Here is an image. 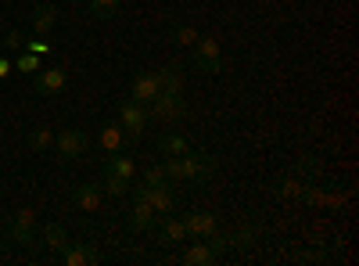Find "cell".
Returning <instances> with one entry per match:
<instances>
[{
	"label": "cell",
	"instance_id": "277c9868",
	"mask_svg": "<svg viewBox=\"0 0 359 266\" xmlns=\"http://www.w3.org/2000/svg\"><path fill=\"white\" fill-rule=\"evenodd\" d=\"M147 115H155V119H162V123H180L187 115V101H184V94H158L151 105H147Z\"/></svg>",
	"mask_w": 359,
	"mask_h": 266
},
{
	"label": "cell",
	"instance_id": "7c38bea8",
	"mask_svg": "<svg viewBox=\"0 0 359 266\" xmlns=\"http://www.w3.org/2000/svg\"><path fill=\"white\" fill-rule=\"evenodd\" d=\"M57 255H62L65 266H97L101 262V252L94 245H83V241H69Z\"/></svg>",
	"mask_w": 359,
	"mask_h": 266
},
{
	"label": "cell",
	"instance_id": "f1b7e54d",
	"mask_svg": "<svg viewBox=\"0 0 359 266\" xmlns=\"http://www.w3.org/2000/svg\"><path fill=\"white\" fill-rule=\"evenodd\" d=\"M302 176H309V184H316L320 180V173H323V166H320V159H313V155H302L298 159V166H294Z\"/></svg>",
	"mask_w": 359,
	"mask_h": 266
},
{
	"label": "cell",
	"instance_id": "d6986e66",
	"mask_svg": "<svg viewBox=\"0 0 359 266\" xmlns=\"http://www.w3.org/2000/svg\"><path fill=\"white\" fill-rule=\"evenodd\" d=\"M104 173H111V176H123V180H130V184H133V176H137V162H133L130 155H123V152H111V155H108Z\"/></svg>",
	"mask_w": 359,
	"mask_h": 266
},
{
	"label": "cell",
	"instance_id": "484cf974",
	"mask_svg": "<svg viewBox=\"0 0 359 266\" xmlns=\"http://www.w3.org/2000/svg\"><path fill=\"white\" fill-rule=\"evenodd\" d=\"M198 36H201V33H198L194 25H176L172 33H169V40H172L176 47H194V44H198Z\"/></svg>",
	"mask_w": 359,
	"mask_h": 266
},
{
	"label": "cell",
	"instance_id": "9a60e30c",
	"mask_svg": "<svg viewBox=\"0 0 359 266\" xmlns=\"http://www.w3.org/2000/svg\"><path fill=\"white\" fill-rule=\"evenodd\" d=\"M158 241L162 245H180V241H187V227L184 220H176V216H158Z\"/></svg>",
	"mask_w": 359,
	"mask_h": 266
},
{
	"label": "cell",
	"instance_id": "ac0fdd59",
	"mask_svg": "<svg viewBox=\"0 0 359 266\" xmlns=\"http://www.w3.org/2000/svg\"><path fill=\"white\" fill-rule=\"evenodd\" d=\"M158 83H162L165 94H184V65H180V62L162 65L158 69Z\"/></svg>",
	"mask_w": 359,
	"mask_h": 266
},
{
	"label": "cell",
	"instance_id": "2e32d148",
	"mask_svg": "<svg viewBox=\"0 0 359 266\" xmlns=\"http://www.w3.org/2000/svg\"><path fill=\"white\" fill-rule=\"evenodd\" d=\"M29 25H33L36 36H47L50 29L57 25V11H54L50 4H36L33 11H29Z\"/></svg>",
	"mask_w": 359,
	"mask_h": 266
},
{
	"label": "cell",
	"instance_id": "ffe728a7",
	"mask_svg": "<svg viewBox=\"0 0 359 266\" xmlns=\"http://www.w3.org/2000/svg\"><path fill=\"white\" fill-rule=\"evenodd\" d=\"M158 152L162 155H187V152H194V147H191V140L184 137V133H162L158 137Z\"/></svg>",
	"mask_w": 359,
	"mask_h": 266
},
{
	"label": "cell",
	"instance_id": "4dcf8cb0",
	"mask_svg": "<svg viewBox=\"0 0 359 266\" xmlns=\"http://www.w3.org/2000/svg\"><path fill=\"white\" fill-rule=\"evenodd\" d=\"M294 262H331V252H323V248H302V252H294Z\"/></svg>",
	"mask_w": 359,
	"mask_h": 266
},
{
	"label": "cell",
	"instance_id": "30bf717a",
	"mask_svg": "<svg viewBox=\"0 0 359 266\" xmlns=\"http://www.w3.org/2000/svg\"><path fill=\"white\" fill-rule=\"evenodd\" d=\"M72 205L79 213H101V201H104V191H101V184L97 180H86V184H79V187H72Z\"/></svg>",
	"mask_w": 359,
	"mask_h": 266
},
{
	"label": "cell",
	"instance_id": "9c48e42d",
	"mask_svg": "<svg viewBox=\"0 0 359 266\" xmlns=\"http://www.w3.org/2000/svg\"><path fill=\"white\" fill-rule=\"evenodd\" d=\"M158 94H162L158 72H137V76H133V83H130V98H133L137 105H144V108H147Z\"/></svg>",
	"mask_w": 359,
	"mask_h": 266
},
{
	"label": "cell",
	"instance_id": "836d02e7",
	"mask_svg": "<svg viewBox=\"0 0 359 266\" xmlns=\"http://www.w3.org/2000/svg\"><path fill=\"white\" fill-rule=\"evenodd\" d=\"M11 76V62H8V58H0V79H8Z\"/></svg>",
	"mask_w": 359,
	"mask_h": 266
},
{
	"label": "cell",
	"instance_id": "44dd1931",
	"mask_svg": "<svg viewBox=\"0 0 359 266\" xmlns=\"http://www.w3.org/2000/svg\"><path fill=\"white\" fill-rule=\"evenodd\" d=\"M118 8H123V0H86V11L94 22H111Z\"/></svg>",
	"mask_w": 359,
	"mask_h": 266
},
{
	"label": "cell",
	"instance_id": "4fadbf2b",
	"mask_svg": "<svg viewBox=\"0 0 359 266\" xmlns=\"http://www.w3.org/2000/svg\"><path fill=\"white\" fill-rule=\"evenodd\" d=\"M184 227H187V238H208V234L219 230V220L216 213H191L184 216Z\"/></svg>",
	"mask_w": 359,
	"mask_h": 266
},
{
	"label": "cell",
	"instance_id": "7402d4cb",
	"mask_svg": "<svg viewBox=\"0 0 359 266\" xmlns=\"http://www.w3.org/2000/svg\"><path fill=\"white\" fill-rule=\"evenodd\" d=\"M255 241H259V230L255 227H237L233 234H226V248H237V252H248Z\"/></svg>",
	"mask_w": 359,
	"mask_h": 266
},
{
	"label": "cell",
	"instance_id": "3957f363",
	"mask_svg": "<svg viewBox=\"0 0 359 266\" xmlns=\"http://www.w3.org/2000/svg\"><path fill=\"white\" fill-rule=\"evenodd\" d=\"M118 126H123L126 140H140L144 137V126H147V108L137 105L133 98H126L118 105Z\"/></svg>",
	"mask_w": 359,
	"mask_h": 266
},
{
	"label": "cell",
	"instance_id": "5bb4252c",
	"mask_svg": "<svg viewBox=\"0 0 359 266\" xmlns=\"http://www.w3.org/2000/svg\"><path fill=\"white\" fill-rule=\"evenodd\" d=\"M219 259H223V255L208 245L205 238H194V245L184 252V262H187V266H216Z\"/></svg>",
	"mask_w": 359,
	"mask_h": 266
},
{
	"label": "cell",
	"instance_id": "e575fe53",
	"mask_svg": "<svg viewBox=\"0 0 359 266\" xmlns=\"http://www.w3.org/2000/svg\"><path fill=\"white\" fill-rule=\"evenodd\" d=\"M69 4H86V0H69Z\"/></svg>",
	"mask_w": 359,
	"mask_h": 266
},
{
	"label": "cell",
	"instance_id": "1f68e13d",
	"mask_svg": "<svg viewBox=\"0 0 359 266\" xmlns=\"http://www.w3.org/2000/svg\"><path fill=\"white\" fill-rule=\"evenodd\" d=\"M0 44H4V51H25V40H22V33H18V29L4 33V40H0Z\"/></svg>",
	"mask_w": 359,
	"mask_h": 266
},
{
	"label": "cell",
	"instance_id": "e0dca14e",
	"mask_svg": "<svg viewBox=\"0 0 359 266\" xmlns=\"http://www.w3.org/2000/svg\"><path fill=\"white\" fill-rule=\"evenodd\" d=\"M97 144L104 147V155L123 152V147H126V133H123V126H118V123H104V126L97 130Z\"/></svg>",
	"mask_w": 359,
	"mask_h": 266
},
{
	"label": "cell",
	"instance_id": "ba28073f",
	"mask_svg": "<svg viewBox=\"0 0 359 266\" xmlns=\"http://www.w3.org/2000/svg\"><path fill=\"white\" fill-rule=\"evenodd\" d=\"M133 198H144L151 209L158 213V216H169L172 209H176V198H172V191L165 187V184H158V187H147V184H137L133 187Z\"/></svg>",
	"mask_w": 359,
	"mask_h": 266
},
{
	"label": "cell",
	"instance_id": "4316f807",
	"mask_svg": "<svg viewBox=\"0 0 359 266\" xmlns=\"http://www.w3.org/2000/svg\"><path fill=\"white\" fill-rule=\"evenodd\" d=\"M101 191H104V194H111V198H123V194H130V180H123V176H111V173H104Z\"/></svg>",
	"mask_w": 359,
	"mask_h": 266
},
{
	"label": "cell",
	"instance_id": "83f0119b",
	"mask_svg": "<svg viewBox=\"0 0 359 266\" xmlns=\"http://www.w3.org/2000/svg\"><path fill=\"white\" fill-rule=\"evenodd\" d=\"M302 180H298V176H284V180H277V187H273V194L277 198H298V194H302Z\"/></svg>",
	"mask_w": 359,
	"mask_h": 266
},
{
	"label": "cell",
	"instance_id": "7a4b0ae2",
	"mask_svg": "<svg viewBox=\"0 0 359 266\" xmlns=\"http://www.w3.org/2000/svg\"><path fill=\"white\" fill-rule=\"evenodd\" d=\"M194 69H201L205 76H216L223 69V51H219V36L205 33L194 44Z\"/></svg>",
	"mask_w": 359,
	"mask_h": 266
},
{
	"label": "cell",
	"instance_id": "f546056e",
	"mask_svg": "<svg viewBox=\"0 0 359 266\" xmlns=\"http://www.w3.org/2000/svg\"><path fill=\"white\" fill-rule=\"evenodd\" d=\"M169 176H165V166H147L144 169V176H140V184H147V187H158V184H165Z\"/></svg>",
	"mask_w": 359,
	"mask_h": 266
},
{
	"label": "cell",
	"instance_id": "8992f818",
	"mask_svg": "<svg viewBox=\"0 0 359 266\" xmlns=\"http://www.w3.org/2000/svg\"><path fill=\"white\" fill-rule=\"evenodd\" d=\"M86 133L79 130V126H65L62 133H54V152H57V159L62 162H72V159H79L83 152H86Z\"/></svg>",
	"mask_w": 359,
	"mask_h": 266
},
{
	"label": "cell",
	"instance_id": "d6a6232c",
	"mask_svg": "<svg viewBox=\"0 0 359 266\" xmlns=\"http://www.w3.org/2000/svg\"><path fill=\"white\" fill-rule=\"evenodd\" d=\"M25 51H33V54H47V44H43V40H33V44H25Z\"/></svg>",
	"mask_w": 359,
	"mask_h": 266
},
{
	"label": "cell",
	"instance_id": "8fae6325",
	"mask_svg": "<svg viewBox=\"0 0 359 266\" xmlns=\"http://www.w3.org/2000/svg\"><path fill=\"white\" fill-rule=\"evenodd\" d=\"M155 223H158V213H155L144 198H133L130 213H126V227L137 230V234H144V230H155Z\"/></svg>",
	"mask_w": 359,
	"mask_h": 266
},
{
	"label": "cell",
	"instance_id": "603a6c76",
	"mask_svg": "<svg viewBox=\"0 0 359 266\" xmlns=\"http://www.w3.org/2000/svg\"><path fill=\"white\" fill-rule=\"evenodd\" d=\"M29 147H33L36 155H47L50 147H54V133H50V126H33V130H29Z\"/></svg>",
	"mask_w": 359,
	"mask_h": 266
},
{
	"label": "cell",
	"instance_id": "cb8c5ba5",
	"mask_svg": "<svg viewBox=\"0 0 359 266\" xmlns=\"http://www.w3.org/2000/svg\"><path fill=\"white\" fill-rule=\"evenodd\" d=\"M43 245H47L50 252H62V248L69 245L65 227H62V223H47V227H43Z\"/></svg>",
	"mask_w": 359,
	"mask_h": 266
},
{
	"label": "cell",
	"instance_id": "5b68a950",
	"mask_svg": "<svg viewBox=\"0 0 359 266\" xmlns=\"http://www.w3.org/2000/svg\"><path fill=\"white\" fill-rule=\"evenodd\" d=\"M65 83H69V69H65V65H43V69L33 76V91H36L40 98H54V94L65 91Z\"/></svg>",
	"mask_w": 359,
	"mask_h": 266
},
{
	"label": "cell",
	"instance_id": "d4e9b609",
	"mask_svg": "<svg viewBox=\"0 0 359 266\" xmlns=\"http://www.w3.org/2000/svg\"><path fill=\"white\" fill-rule=\"evenodd\" d=\"M15 69H18V72H25V76H36V72L43 69V65H40V54H33V51H18Z\"/></svg>",
	"mask_w": 359,
	"mask_h": 266
},
{
	"label": "cell",
	"instance_id": "52a82bcc",
	"mask_svg": "<svg viewBox=\"0 0 359 266\" xmlns=\"http://www.w3.org/2000/svg\"><path fill=\"white\" fill-rule=\"evenodd\" d=\"M8 241H15V245H33L36 241V213L33 209H18L8 220Z\"/></svg>",
	"mask_w": 359,
	"mask_h": 266
},
{
	"label": "cell",
	"instance_id": "6da1fadb",
	"mask_svg": "<svg viewBox=\"0 0 359 266\" xmlns=\"http://www.w3.org/2000/svg\"><path fill=\"white\" fill-rule=\"evenodd\" d=\"M216 169V159L212 155H198V152H187V155H169L165 159V176L172 184H205Z\"/></svg>",
	"mask_w": 359,
	"mask_h": 266
}]
</instances>
